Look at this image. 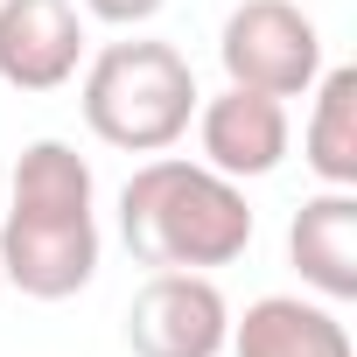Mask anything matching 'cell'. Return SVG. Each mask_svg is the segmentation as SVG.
<instances>
[{"instance_id":"cell-1","label":"cell","mask_w":357,"mask_h":357,"mask_svg":"<svg viewBox=\"0 0 357 357\" xmlns=\"http://www.w3.org/2000/svg\"><path fill=\"white\" fill-rule=\"evenodd\" d=\"M119 238L154 273H168V266L211 273L252 245V204L231 175H218L204 161L147 154L119 190Z\"/></svg>"},{"instance_id":"cell-2","label":"cell","mask_w":357,"mask_h":357,"mask_svg":"<svg viewBox=\"0 0 357 357\" xmlns=\"http://www.w3.org/2000/svg\"><path fill=\"white\" fill-rule=\"evenodd\" d=\"M197 70L175 43H105L84 63V126L119 154H168L197 119Z\"/></svg>"},{"instance_id":"cell-3","label":"cell","mask_w":357,"mask_h":357,"mask_svg":"<svg viewBox=\"0 0 357 357\" xmlns=\"http://www.w3.org/2000/svg\"><path fill=\"white\" fill-rule=\"evenodd\" d=\"M225 77L266 98H301L322 77V36L294 0H238L218 36Z\"/></svg>"},{"instance_id":"cell-4","label":"cell","mask_w":357,"mask_h":357,"mask_svg":"<svg viewBox=\"0 0 357 357\" xmlns=\"http://www.w3.org/2000/svg\"><path fill=\"white\" fill-rule=\"evenodd\" d=\"M126 343H133V357H225V343H231L225 287L211 273H183V266L154 273L126 308Z\"/></svg>"},{"instance_id":"cell-5","label":"cell","mask_w":357,"mask_h":357,"mask_svg":"<svg viewBox=\"0 0 357 357\" xmlns=\"http://www.w3.org/2000/svg\"><path fill=\"white\" fill-rule=\"evenodd\" d=\"M98 273V225L91 218H22L0 225V280L29 301H70Z\"/></svg>"},{"instance_id":"cell-6","label":"cell","mask_w":357,"mask_h":357,"mask_svg":"<svg viewBox=\"0 0 357 357\" xmlns=\"http://www.w3.org/2000/svg\"><path fill=\"white\" fill-rule=\"evenodd\" d=\"M197 140H204V168L231 175V183H252V175H273L287 161V98L225 84L218 98H197Z\"/></svg>"},{"instance_id":"cell-7","label":"cell","mask_w":357,"mask_h":357,"mask_svg":"<svg viewBox=\"0 0 357 357\" xmlns=\"http://www.w3.org/2000/svg\"><path fill=\"white\" fill-rule=\"evenodd\" d=\"M84 63L77 0H0V77L15 91H56Z\"/></svg>"},{"instance_id":"cell-8","label":"cell","mask_w":357,"mask_h":357,"mask_svg":"<svg viewBox=\"0 0 357 357\" xmlns=\"http://www.w3.org/2000/svg\"><path fill=\"white\" fill-rule=\"evenodd\" d=\"M287 259L322 301H357V190H322L287 225Z\"/></svg>"},{"instance_id":"cell-9","label":"cell","mask_w":357,"mask_h":357,"mask_svg":"<svg viewBox=\"0 0 357 357\" xmlns=\"http://www.w3.org/2000/svg\"><path fill=\"white\" fill-rule=\"evenodd\" d=\"M231 357H357L350 329L336 322V308L301 301V294H259L238 322H231Z\"/></svg>"},{"instance_id":"cell-10","label":"cell","mask_w":357,"mask_h":357,"mask_svg":"<svg viewBox=\"0 0 357 357\" xmlns=\"http://www.w3.org/2000/svg\"><path fill=\"white\" fill-rule=\"evenodd\" d=\"M91 161L70 140H29L8 183V211L22 218H91Z\"/></svg>"},{"instance_id":"cell-11","label":"cell","mask_w":357,"mask_h":357,"mask_svg":"<svg viewBox=\"0 0 357 357\" xmlns=\"http://www.w3.org/2000/svg\"><path fill=\"white\" fill-rule=\"evenodd\" d=\"M315 112H308V168L322 175L329 190H357V70L336 63L315 84Z\"/></svg>"},{"instance_id":"cell-12","label":"cell","mask_w":357,"mask_h":357,"mask_svg":"<svg viewBox=\"0 0 357 357\" xmlns=\"http://www.w3.org/2000/svg\"><path fill=\"white\" fill-rule=\"evenodd\" d=\"M168 8V0H84V15L91 22H112V29H140V22H154Z\"/></svg>"},{"instance_id":"cell-13","label":"cell","mask_w":357,"mask_h":357,"mask_svg":"<svg viewBox=\"0 0 357 357\" xmlns=\"http://www.w3.org/2000/svg\"><path fill=\"white\" fill-rule=\"evenodd\" d=\"M0 287H8V280H0Z\"/></svg>"}]
</instances>
